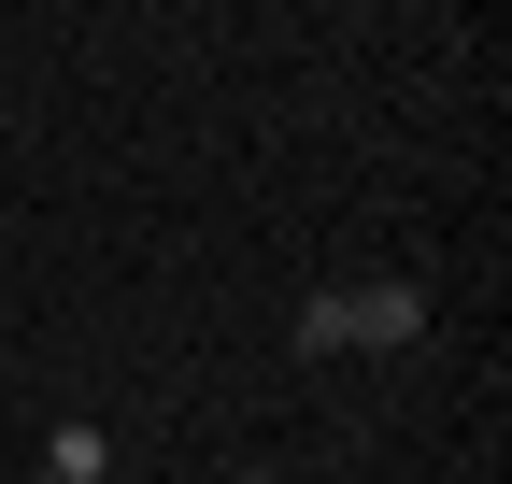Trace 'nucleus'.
<instances>
[{
  "label": "nucleus",
  "instance_id": "nucleus-1",
  "mask_svg": "<svg viewBox=\"0 0 512 484\" xmlns=\"http://www.w3.org/2000/svg\"><path fill=\"white\" fill-rule=\"evenodd\" d=\"M342 342H370V356L427 342V285H413V271H370V285H342Z\"/></svg>",
  "mask_w": 512,
  "mask_h": 484
},
{
  "label": "nucleus",
  "instance_id": "nucleus-3",
  "mask_svg": "<svg viewBox=\"0 0 512 484\" xmlns=\"http://www.w3.org/2000/svg\"><path fill=\"white\" fill-rule=\"evenodd\" d=\"M256 484H271V470H256Z\"/></svg>",
  "mask_w": 512,
  "mask_h": 484
},
{
  "label": "nucleus",
  "instance_id": "nucleus-2",
  "mask_svg": "<svg viewBox=\"0 0 512 484\" xmlns=\"http://www.w3.org/2000/svg\"><path fill=\"white\" fill-rule=\"evenodd\" d=\"M285 342H299V356H356V342H342V285H328V299H299V328H285Z\"/></svg>",
  "mask_w": 512,
  "mask_h": 484
},
{
  "label": "nucleus",
  "instance_id": "nucleus-4",
  "mask_svg": "<svg viewBox=\"0 0 512 484\" xmlns=\"http://www.w3.org/2000/svg\"><path fill=\"white\" fill-rule=\"evenodd\" d=\"M43 484H57V470H43Z\"/></svg>",
  "mask_w": 512,
  "mask_h": 484
}]
</instances>
